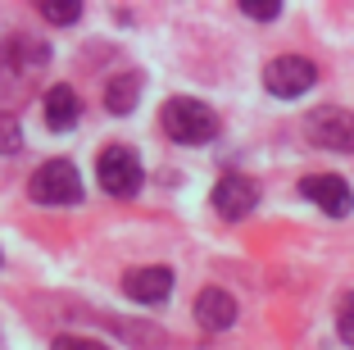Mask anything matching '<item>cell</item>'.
<instances>
[{"label": "cell", "instance_id": "obj_1", "mask_svg": "<svg viewBox=\"0 0 354 350\" xmlns=\"http://www.w3.org/2000/svg\"><path fill=\"white\" fill-rule=\"evenodd\" d=\"M159 128L182 146H200L218 132V114L209 110L205 100H196V96H173L159 110Z\"/></svg>", "mask_w": 354, "mask_h": 350}, {"label": "cell", "instance_id": "obj_2", "mask_svg": "<svg viewBox=\"0 0 354 350\" xmlns=\"http://www.w3.org/2000/svg\"><path fill=\"white\" fill-rule=\"evenodd\" d=\"M46 64V46L14 32L10 42L0 46V96H23L32 87V78Z\"/></svg>", "mask_w": 354, "mask_h": 350}, {"label": "cell", "instance_id": "obj_3", "mask_svg": "<svg viewBox=\"0 0 354 350\" xmlns=\"http://www.w3.org/2000/svg\"><path fill=\"white\" fill-rule=\"evenodd\" d=\"M95 182L104 186V196L114 200H132L141 191V159H136L127 146H104L100 159H95Z\"/></svg>", "mask_w": 354, "mask_h": 350}, {"label": "cell", "instance_id": "obj_4", "mask_svg": "<svg viewBox=\"0 0 354 350\" xmlns=\"http://www.w3.org/2000/svg\"><path fill=\"white\" fill-rule=\"evenodd\" d=\"M28 191H32L37 205H77L82 200V177H77V168L68 159H46L32 173Z\"/></svg>", "mask_w": 354, "mask_h": 350}, {"label": "cell", "instance_id": "obj_5", "mask_svg": "<svg viewBox=\"0 0 354 350\" xmlns=\"http://www.w3.org/2000/svg\"><path fill=\"white\" fill-rule=\"evenodd\" d=\"M304 137L323 150H354V114L341 110V105H323V110H309L304 114Z\"/></svg>", "mask_w": 354, "mask_h": 350}, {"label": "cell", "instance_id": "obj_6", "mask_svg": "<svg viewBox=\"0 0 354 350\" xmlns=\"http://www.w3.org/2000/svg\"><path fill=\"white\" fill-rule=\"evenodd\" d=\"M313 82H318V64L304 60V55H277V60L263 69V87H268L272 96H281V100L304 96Z\"/></svg>", "mask_w": 354, "mask_h": 350}, {"label": "cell", "instance_id": "obj_7", "mask_svg": "<svg viewBox=\"0 0 354 350\" xmlns=\"http://www.w3.org/2000/svg\"><path fill=\"white\" fill-rule=\"evenodd\" d=\"M300 196L313 200V205L323 209L327 218H345L354 209L350 182H345V177H336V173H309V177H300Z\"/></svg>", "mask_w": 354, "mask_h": 350}, {"label": "cell", "instance_id": "obj_8", "mask_svg": "<svg viewBox=\"0 0 354 350\" xmlns=\"http://www.w3.org/2000/svg\"><path fill=\"white\" fill-rule=\"evenodd\" d=\"M259 205V182L245 173H227L214 182V209L223 218H245L250 209Z\"/></svg>", "mask_w": 354, "mask_h": 350}, {"label": "cell", "instance_id": "obj_9", "mask_svg": "<svg viewBox=\"0 0 354 350\" xmlns=\"http://www.w3.org/2000/svg\"><path fill=\"white\" fill-rule=\"evenodd\" d=\"M123 291L132 300H141V305H164L168 291H173V273H168V268H159V264H150V268H127V273H123Z\"/></svg>", "mask_w": 354, "mask_h": 350}, {"label": "cell", "instance_id": "obj_10", "mask_svg": "<svg viewBox=\"0 0 354 350\" xmlns=\"http://www.w3.org/2000/svg\"><path fill=\"white\" fill-rule=\"evenodd\" d=\"M196 323L205 332H227L232 323H236V300H232V291L223 287H205L196 296Z\"/></svg>", "mask_w": 354, "mask_h": 350}, {"label": "cell", "instance_id": "obj_11", "mask_svg": "<svg viewBox=\"0 0 354 350\" xmlns=\"http://www.w3.org/2000/svg\"><path fill=\"white\" fill-rule=\"evenodd\" d=\"M77 119H82V100H77V91L68 82L50 87V91H46V128H50V132H68Z\"/></svg>", "mask_w": 354, "mask_h": 350}, {"label": "cell", "instance_id": "obj_12", "mask_svg": "<svg viewBox=\"0 0 354 350\" xmlns=\"http://www.w3.org/2000/svg\"><path fill=\"white\" fill-rule=\"evenodd\" d=\"M136 96H141V73H114L104 82V110L109 114H132Z\"/></svg>", "mask_w": 354, "mask_h": 350}, {"label": "cell", "instance_id": "obj_13", "mask_svg": "<svg viewBox=\"0 0 354 350\" xmlns=\"http://www.w3.org/2000/svg\"><path fill=\"white\" fill-rule=\"evenodd\" d=\"M41 19L46 23H77L82 19V5H77V0H46Z\"/></svg>", "mask_w": 354, "mask_h": 350}, {"label": "cell", "instance_id": "obj_14", "mask_svg": "<svg viewBox=\"0 0 354 350\" xmlns=\"http://www.w3.org/2000/svg\"><path fill=\"white\" fill-rule=\"evenodd\" d=\"M336 328H341V341L354 350V291L341 296V305H336Z\"/></svg>", "mask_w": 354, "mask_h": 350}, {"label": "cell", "instance_id": "obj_15", "mask_svg": "<svg viewBox=\"0 0 354 350\" xmlns=\"http://www.w3.org/2000/svg\"><path fill=\"white\" fill-rule=\"evenodd\" d=\"M19 146H23V128H19V119L0 114V155H14Z\"/></svg>", "mask_w": 354, "mask_h": 350}, {"label": "cell", "instance_id": "obj_16", "mask_svg": "<svg viewBox=\"0 0 354 350\" xmlns=\"http://www.w3.org/2000/svg\"><path fill=\"white\" fill-rule=\"evenodd\" d=\"M50 350H109L104 341H91V337H55Z\"/></svg>", "mask_w": 354, "mask_h": 350}, {"label": "cell", "instance_id": "obj_17", "mask_svg": "<svg viewBox=\"0 0 354 350\" xmlns=\"http://www.w3.org/2000/svg\"><path fill=\"white\" fill-rule=\"evenodd\" d=\"M241 14H245V19L268 23V19H277V14H281V5H250V0H245V5H241Z\"/></svg>", "mask_w": 354, "mask_h": 350}]
</instances>
